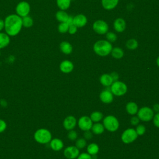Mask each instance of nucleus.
<instances>
[{"label": "nucleus", "mask_w": 159, "mask_h": 159, "mask_svg": "<svg viewBox=\"0 0 159 159\" xmlns=\"http://www.w3.org/2000/svg\"><path fill=\"white\" fill-rule=\"evenodd\" d=\"M4 21L5 32L10 37L17 35L22 28V17L16 14H11L6 17Z\"/></svg>", "instance_id": "f257e3e1"}, {"label": "nucleus", "mask_w": 159, "mask_h": 159, "mask_svg": "<svg viewBox=\"0 0 159 159\" xmlns=\"http://www.w3.org/2000/svg\"><path fill=\"white\" fill-rule=\"evenodd\" d=\"M93 49L97 55L101 57H105L111 52L112 47L109 41L101 40L97 41L94 44Z\"/></svg>", "instance_id": "f03ea898"}, {"label": "nucleus", "mask_w": 159, "mask_h": 159, "mask_svg": "<svg viewBox=\"0 0 159 159\" xmlns=\"http://www.w3.org/2000/svg\"><path fill=\"white\" fill-rule=\"evenodd\" d=\"M34 138L39 143L47 144L52 140V134L48 129L40 128L34 132Z\"/></svg>", "instance_id": "7ed1b4c3"}, {"label": "nucleus", "mask_w": 159, "mask_h": 159, "mask_svg": "<svg viewBox=\"0 0 159 159\" xmlns=\"http://www.w3.org/2000/svg\"><path fill=\"white\" fill-rule=\"evenodd\" d=\"M103 125L107 130L110 132H115L119 127V122L115 116L109 115L105 117L103 119Z\"/></svg>", "instance_id": "20e7f679"}, {"label": "nucleus", "mask_w": 159, "mask_h": 159, "mask_svg": "<svg viewBox=\"0 0 159 159\" xmlns=\"http://www.w3.org/2000/svg\"><path fill=\"white\" fill-rule=\"evenodd\" d=\"M110 89L113 94L117 96H120L127 93V87L124 83L119 81H116L111 85Z\"/></svg>", "instance_id": "39448f33"}, {"label": "nucleus", "mask_w": 159, "mask_h": 159, "mask_svg": "<svg viewBox=\"0 0 159 159\" xmlns=\"http://www.w3.org/2000/svg\"><path fill=\"white\" fill-rule=\"evenodd\" d=\"M30 11V6L27 1H22L19 2L16 7V14L20 17H24L29 15Z\"/></svg>", "instance_id": "423d86ee"}, {"label": "nucleus", "mask_w": 159, "mask_h": 159, "mask_svg": "<svg viewBox=\"0 0 159 159\" xmlns=\"http://www.w3.org/2000/svg\"><path fill=\"white\" fill-rule=\"evenodd\" d=\"M153 111L148 107H142L137 112V117L140 120L145 122L151 120L153 117Z\"/></svg>", "instance_id": "0eeeda50"}, {"label": "nucleus", "mask_w": 159, "mask_h": 159, "mask_svg": "<svg viewBox=\"0 0 159 159\" xmlns=\"http://www.w3.org/2000/svg\"><path fill=\"white\" fill-rule=\"evenodd\" d=\"M138 137V135L135 129L129 128L125 130L121 135V140L124 143H130L135 141Z\"/></svg>", "instance_id": "6e6552de"}, {"label": "nucleus", "mask_w": 159, "mask_h": 159, "mask_svg": "<svg viewBox=\"0 0 159 159\" xmlns=\"http://www.w3.org/2000/svg\"><path fill=\"white\" fill-rule=\"evenodd\" d=\"M93 30L99 34H106L108 30L107 24L102 20H98L93 25Z\"/></svg>", "instance_id": "1a4fd4ad"}, {"label": "nucleus", "mask_w": 159, "mask_h": 159, "mask_svg": "<svg viewBox=\"0 0 159 159\" xmlns=\"http://www.w3.org/2000/svg\"><path fill=\"white\" fill-rule=\"evenodd\" d=\"M78 126L80 129L84 131L89 130L93 125V121L88 116H84L81 117L78 122Z\"/></svg>", "instance_id": "9d476101"}, {"label": "nucleus", "mask_w": 159, "mask_h": 159, "mask_svg": "<svg viewBox=\"0 0 159 159\" xmlns=\"http://www.w3.org/2000/svg\"><path fill=\"white\" fill-rule=\"evenodd\" d=\"M63 154L68 159H75L80 155V150L76 146H68L64 150Z\"/></svg>", "instance_id": "9b49d317"}, {"label": "nucleus", "mask_w": 159, "mask_h": 159, "mask_svg": "<svg viewBox=\"0 0 159 159\" xmlns=\"http://www.w3.org/2000/svg\"><path fill=\"white\" fill-rule=\"evenodd\" d=\"M99 98L102 102L109 104L113 101V94L111 91V89L106 88L101 92Z\"/></svg>", "instance_id": "f8f14e48"}, {"label": "nucleus", "mask_w": 159, "mask_h": 159, "mask_svg": "<svg viewBox=\"0 0 159 159\" xmlns=\"http://www.w3.org/2000/svg\"><path fill=\"white\" fill-rule=\"evenodd\" d=\"M76 125V119L73 116H67L63 122L64 128L67 130H73Z\"/></svg>", "instance_id": "ddd939ff"}, {"label": "nucleus", "mask_w": 159, "mask_h": 159, "mask_svg": "<svg viewBox=\"0 0 159 159\" xmlns=\"http://www.w3.org/2000/svg\"><path fill=\"white\" fill-rule=\"evenodd\" d=\"M74 65L73 63L70 60H63L60 64V70L64 73H69L73 70Z\"/></svg>", "instance_id": "4468645a"}, {"label": "nucleus", "mask_w": 159, "mask_h": 159, "mask_svg": "<svg viewBox=\"0 0 159 159\" xmlns=\"http://www.w3.org/2000/svg\"><path fill=\"white\" fill-rule=\"evenodd\" d=\"M87 23V17L83 14H78L73 17V24L77 27H84Z\"/></svg>", "instance_id": "2eb2a0df"}, {"label": "nucleus", "mask_w": 159, "mask_h": 159, "mask_svg": "<svg viewBox=\"0 0 159 159\" xmlns=\"http://www.w3.org/2000/svg\"><path fill=\"white\" fill-rule=\"evenodd\" d=\"M50 148L54 150V151H60L61 150L63 147V141L58 138L53 139L50 140Z\"/></svg>", "instance_id": "dca6fc26"}, {"label": "nucleus", "mask_w": 159, "mask_h": 159, "mask_svg": "<svg viewBox=\"0 0 159 159\" xmlns=\"http://www.w3.org/2000/svg\"><path fill=\"white\" fill-rule=\"evenodd\" d=\"M114 29L118 32H123L126 27V24L125 20L122 18H117L114 22Z\"/></svg>", "instance_id": "f3484780"}, {"label": "nucleus", "mask_w": 159, "mask_h": 159, "mask_svg": "<svg viewBox=\"0 0 159 159\" xmlns=\"http://www.w3.org/2000/svg\"><path fill=\"white\" fill-rule=\"evenodd\" d=\"M10 43V36L6 32H0V49L4 48Z\"/></svg>", "instance_id": "a211bd4d"}, {"label": "nucleus", "mask_w": 159, "mask_h": 159, "mask_svg": "<svg viewBox=\"0 0 159 159\" xmlns=\"http://www.w3.org/2000/svg\"><path fill=\"white\" fill-rule=\"evenodd\" d=\"M60 49L62 53L66 55L70 54L72 52V45L66 41H63L60 43Z\"/></svg>", "instance_id": "6ab92c4d"}, {"label": "nucleus", "mask_w": 159, "mask_h": 159, "mask_svg": "<svg viewBox=\"0 0 159 159\" xmlns=\"http://www.w3.org/2000/svg\"><path fill=\"white\" fill-rule=\"evenodd\" d=\"M99 81L101 84H102L104 86L108 87L110 86L113 81V80L111 77V76L110 75V74H103L100 76L99 78Z\"/></svg>", "instance_id": "aec40b11"}, {"label": "nucleus", "mask_w": 159, "mask_h": 159, "mask_svg": "<svg viewBox=\"0 0 159 159\" xmlns=\"http://www.w3.org/2000/svg\"><path fill=\"white\" fill-rule=\"evenodd\" d=\"M119 0H101L102 5L105 9L111 10L118 4Z\"/></svg>", "instance_id": "412c9836"}, {"label": "nucleus", "mask_w": 159, "mask_h": 159, "mask_svg": "<svg viewBox=\"0 0 159 159\" xmlns=\"http://www.w3.org/2000/svg\"><path fill=\"white\" fill-rule=\"evenodd\" d=\"M126 111L130 115H135L138 112V106L134 102H129L126 105Z\"/></svg>", "instance_id": "4be33fe9"}, {"label": "nucleus", "mask_w": 159, "mask_h": 159, "mask_svg": "<svg viewBox=\"0 0 159 159\" xmlns=\"http://www.w3.org/2000/svg\"><path fill=\"white\" fill-rule=\"evenodd\" d=\"M56 19L60 22H66L68 19V14L63 10H60L55 14Z\"/></svg>", "instance_id": "5701e85b"}, {"label": "nucleus", "mask_w": 159, "mask_h": 159, "mask_svg": "<svg viewBox=\"0 0 159 159\" xmlns=\"http://www.w3.org/2000/svg\"><path fill=\"white\" fill-rule=\"evenodd\" d=\"M91 129L93 134L99 135V134H101L102 133L104 132V127L103 124L99 123V122H96L94 124H93Z\"/></svg>", "instance_id": "b1692460"}, {"label": "nucleus", "mask_w": 159, "mask_h": 159, "mask_svg": "<svg viewBox=\"0 0 159 159\" xmlns=\"http://www.w3.org/2000/svg\"><path fill=\"white\" fill-rule=\"evenodd\" d=\"M99 150V146H98V145H97L95 143H90L87 147V152L91 155L97 154L98 153Z\"/></svg>", "instance_id": "393cba45"}, {"label": "nucleus", "mask_w": 159, "mask_h": 159, "mask_svg": "<svg viewBox=\"0 0 159 159\" xmlns=\"http://www.w3.org/2000/svg\"><path fill=\"white\" fill-rule=\"evenodd\" d=\"M71 3V0H57V6L60 10H66L67 9Z\"/></svg>", "instance_id": "a878e982"}, {"label": "nucleus", "mask_w": 159, "mask_h": 159, "mask_svg": "<svg viewBox=\"0 0 159 159\" xmlns=\"http://www.w3.org/2000/svg\"><path fill=\"white\" fill-rule=\"evenodd\" d=\"M22 26L25 28L31 27L34 25V20L30 16H29V15L22 17Z\"/></svg>", "instance_id": "bb28decb"}, {"label": "nucleus", "mask_w": 159, "mask_h": 159, "mask_svg": "<svg viewBox=\"0 0 159 159\" xmlns=\"http://www.w3.org/2000/svg\"><path fill=\"white\" fill-rule=\"evenodd\" d=\"M111 53L112 56L116 59H120L124 56V52L119 47H115L112 48Z\"/></svg>", "instance_id": "cd10ccee"}, {"label": "nucleus", "mask_w": 159, "mask_h": 159, "mask_svg": "<svg viewBox=\"0 0 159 159\" xmlns=\"http://www.w3.org/2000/svg\"><path fill=\"white\" fill-rule=\"evenodd\" d=\"M89 117L93 122L96 123L102 120V119L103 118V114L99 111H94L91 114Z\"/></svg>", "instance_id": "c85d7f7f"}, {"label": "nucleus", "mask_w": 159, "mask_h": 159, "mask_svg": "<svg viewBox=\"0 0 159 159\" xmlns=\"http://www.w3.org/2000/svg\"><path fill=\"white\" fill-rule=\"evenodd\" d=\"M126 47L129 50H135L138 47V42L134 39H130L126 42Z\"/></svg>", "instance_id": "c756f323"}, {"label": "nucleus", "mask_w": 159, "mask_h": 159, "mask_svg": "<svg viewBox=\"0 0 159 159\" xmlns=\"http://www.w3.org/2000/svg\"><path fill=\"white\" fill-rule=\"evenodd\" d=\"M69 25L66 22H60L58 26V30L59 32L64 34L68 32Z\"/></svg>", "instance_id": "7c9ffc66"}, {"label": "nucleus", "mask_w": 159, "mask_h": 159, "mask_svg": "<svg viewBox=\"0 0 159 159\" xmlns=\"http://www.w3.org/2000/svg\"><path fill=\"white\" fill-rule=\"evenodd\" d=\"M75 146L78 148V149H81V148H83L86 146V141L83 138H80L76 140V143H75Z\"/></svg>", "instance_id": "2f4dec72"}, {"label": "nucleus", "mask_w": 159, "mask_h": 159, "mask_svg": "<svg viewBox=\"0 0 159 159\" xmlns=\"http://www.w3.org/2000/svg\"><path fill=\"white\" fill-rule=\"evenodd\" d=\"M135 131L137 134L138 135H142L145 134V131H146V128L143 125H139L137 126Z\"/></svg>", "instance_id": "473e14b6"}, {"label": "nucleus", "mask_w": 159, "mask_h": 159, "mask_svg": "<svg viewBox=\"0 0 159 159\" xmlns=\"http://www.w3.org/2000/svg\"><path fill=\"white\" fill-rule=\"evenodd\" d=\"M106 38L109 42H114L117 39V36L114 32H110L106 34Z\"/></svg>", "instance_id": "72a5a7b5"}, {"label": "nucleus", "mask_w": 159, "mask_h": 159, "mask_svg": "<svg viewBox=\"0 0 159 159\" xmlns=\"http://www.w3.org/2000/svg\"><path fill=\"white\" fill-rule=\"evenodd\" d=\"M78 134L76 131L73 130H70L68 133V138L70 140H75L77 139Z\"/></svg>", "instance_id": "f704fd0d"}, {"label": "nucleus", "mask_w": 159, "mask_h": 159, "mask_svg": "<svg viewBox=\"0 0 159 159\" xmlns=\"http://www.w3.org/2000/svg\"><path fill=\"white\" fill-rule=\"evenodd\" d=\"M7 128V124L3 119H0V133H2Z\"/></svg>", "instance_id": "c9c22d12"}, {"label": "nucleus", "mask_w": 159, "mask_h": 159, "mask_svg": "<svg viewBox=\"0 0 159 159\" xmlns=\"http://www.w3.org/2000/svg\"><path fill=\"white\" fill-rule=\"evenodd\" d=\"M77 159H92L91 155L88 153H82L78 155Z\"/></svg>", "instance_id": "e433bc0d"}, {"label": "nucleus", "mask_w": 159, "mask_h": 159, "mask_svg": "<svg viewBox=\"0 0 159 159\" xmlns=\"http://www.w3.org/2000/svg\"><path fill=\"white\" fill-rule=\"evenodd\" d=\"M76 31H77V27L76 25H75L73 24L69 25L68 30L69 34H75L76 32Z\"/></svg>", "instance_id": "4c0bfd02"}, {"label": "nucleus", "mask_w": 159, "mask_h": 159, "mask_svg": "<svg viewBox=\"0 0 159 159\" xmlns=\"http://www.w3.org/2000/svg\"><path fill=\"white\" fill-rule=\"evenodd\" d=\"M153 120L154 125L157 127L159 128V112H157V114L155 116H153Z\"/></svg>", "instance_id": "58836bf2"}, {"label": "nucleus", "mask_w": 159, "mask_h": 159, "mask_svg": "<svg viewBox=\"0 0 159 159\" xmlns=\"http://www.w3.org/2000/svg\"><path fill=\"white\" fill-rule=\"evenodd\" d=\"M140 122V119L137 116H133L130 119V124L133 125H137Z\"/></svg>", "instance_id": "ea45409f"}, {"label": "nucleus", "mask_w": 159, "mask_h": 159, "mask_svg": "<svg viewBox=\"0 0 159 159\" xmlns=\"http://www.w3.org/2000/svg\"><path fill=\"white\" fill-rule=\"evenodd\" d=\"M84 137L86 139H91L93 137V134L89 130H86L84 133Z\"/></svg>", "instance_id": "a19ab883"}, {"label": "nucleus", "mask_w": 159, "mask_h": 159, "mask_svg": "<svg viewBox=\"0 0 159 159\" xmlns=\"http://www.w3.org/2000/svg\"><path fill=\"white\" fill-rule=\"evenodd\" d=\"M110 75L111 76L112 80H113V81H118V79H119V75L117 73L115 72V71H113L112 72Z\"/></svg>", "instance_id": "79ce46f5"}, {"label": "nucleus", "mask_w": 159, "mask_h": 159, "mask_svg": "<svg viewBox=\"0 0 159 159\" xmlns=\"http://www.w3.org/2000/svg\"><path fill=\"white\" fill-rule=\"evenodd\" d=\"M69 25L73 24V17L72 16H69L67 21L66 22Z\"/></svg>", "instance_id": "37998d69"}, {"label": "nucleus", "mask_w": 159, "mask_h": 159, "mask_svg": "<svg viewBox=\"0 0 159 159\" xmlns=\"http://www.w3.org/2000/svg\"><path fill=\"white\" fill-rule=\"evenodd\" d=\"M4 29V20L0 19V32H1Z\"/></svg>", "instance_id": "c03bdc74"}, {"label": "nucleus", "mask_w": 159, "mask_h": 159, "mask_svg": "<svg viewBox=\"0 0 159 159\" xmlns=\"http://www.w3.org/2000/svg\"><path fill=\"white\" fill-rule=\"evenodd\" d=\"M153 110L156 112H159V104H155L153 106Z\"/></svg>", "instance_id": "a18cd8bd"}, {"label": "nucleus", "mask_w": 159, "mask_h": 159, "mask_svg": "<svg viewBox=\"0 0 159 159\" xmlns=\"http://www.w3.org/2000/svg\"><path fill=\"white\" fill-rule=\"evenodd\" d=\"M91 158L92 159H97V156H96V155H91Z\"/></svg>", "instance_id": "49530a36"}, {"label": "nucleus", "mask_w": 159, "mask_h": 159, "mask_svg": "<svg viewBox=\"0 0 159 159\" xmlns=\"http://www.w3.org/2000/svg\"><path fill=\"white\" fill-rule=\"evenodd\" d=\"M157 65L159 66V57L157 58Z\"/></svg>", "instance_id": "de8ad7c7"}, {"label": "nucleus", "mask_w": 159, "mask_h": 159, "mask_svg": "<svg viewBox=\"0 0 159 159\" xmlns=\"http://www.w3.org/2000/svg\"><path fill=\"white\" fill-rule=\"evenodd\" d=\"M0 55H1V51H0Z\"/></svg>", "instance_id": "09e8293b"}]
</instances>
